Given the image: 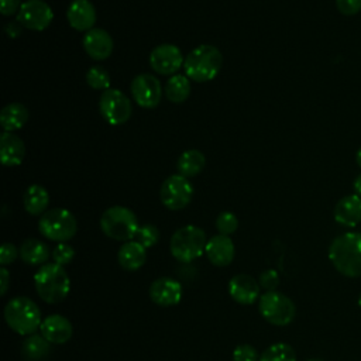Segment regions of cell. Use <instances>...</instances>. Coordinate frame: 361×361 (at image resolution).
Listing matches in <instances>:
<instances>
[{"label": "cell", "mask_w": 361, "mask_h": 361, "mask_svg": "<svg viewBox=\"0 0 361 361\" xmlns=\"http://www.w3.org/2000/svg\"><path fill=\"white\" fill-rule=\"evenodd\" d=\"M334 220L344 227H355L361 223V197L358 195H348L341 197L334 206Z\"/></svg>", "instance_id": "ffe728a7"}, {"label": "cell", "mask_w": 361, "mask_h": 361, "mask_svg": "<svg viewBox=\"0 0 361 361\" xmlns=\"http://www.w3.org/2000/svg\"><path fill=\"white\" fill-rule=\"evenodd\" d=\"M20 258L28 265H44L49 255V247L38 238H25L20 245Z\"/></svg>", "instance_id": "603a6c76"}, {"label": "cell", "mask_w": 361, "mask_h": 361, "mask_svg": "<svg viewBox=\"0 0 361 361\" xmlns=\"http://www.w3.org/2000/svg\"><path fill=\"white\" fill-rule=\"evenodd\" d=\"M66 18L73 30L89 31L96 23V8L89 0H73L66 10Z\"/></svg>", "instance_id": "d6986e66"}, {"label": "cell", "mask_w": 361, "mask_h": 361, "mask_svg": "<svg viewBox=\"0 0 361 361\" xmlns=\"http://www.w3.org/2000/svg\"><path fill=\"white\" fill-rule=\"evenodd\" d=\"M25 155V145L23 140L13 134L4 131L0 137V159L4 166H17L23 162Z\"/></svg>", "instance_id": "44dd1931"}, {"label": "cell", "mask_w": 361, "mask_h": 361, "mask_svg": "<svg viewBox=\"0 0 361 361\" xmlns=\"http://www.w3.org/2000/svg\"><path fill=\"white\" fill-rule=\"evenodd\" d=\"M207 238L204 231L193 224L178 228L169 241V250L175 259L179 262H192L199 258L206 250Z\"/></svg>", "instance_id": "8992f818"}, {"label": "cell", "mask_w": 361, "mask_h": 361, "mask_svg": "<svg viewBox=\"0 0 361 361\" xmlns=\"http://www.w3.org/2000/svg\"><path fill=\"white\" fill-rule=\"evenodd\" d=\"M223 66V55L214 45L203 44L193 48L185 58V75L193 82H209L214 79Z\"/></svg>", "instance_id": "3957f363"}, {"label": "cell", "mask_w": 361, "mask_h": 361, "mask_svg": "<svg viewBox=\"0 0 361 361\" xmlns=\"http://www.w3.org/2000/svg\"><path fill=\"white\" fill-rule=\"evenodd\" d=\"M258 310L261 316L274 326H288L296 314L295 303L278 290H269L259 296Z\"/></svg>", "instance_id": "ba28073f"}, {"label": "cell", "mask_w": 361, "mask_h": 361, "mask_svg": "<svg viewBox=\"0 0 361 361\" xmlns=\"http://www.w3.org/2000/svg\"><path fill=\"white\" fill-rule=\"evenodd\" d=\"M238 227V219L231 212H221L216 219V228L220 234L230 235L233 234Z\"/></svg>", "instance_id": "1f68e13d"}, {"label": "cell", "mask_w": 361, "mask_h": 361, "mask_svg": "<svg viewBox=\"0 0 361 361\" xmlns=\"http://www.w3.org/2000/svg\"><path fill=\"white\" fill-rule=\"evenodd\" d=\"M102 231L116 241H131L140 226L135 213L126 206H111L100 217Z\"/></svg>", "instance_id": "5b68a950"}, {"label": "cell", "mask_w": 361, "mask_h": 361, "mask_svg": "<svg viewBox=\"0 0 361 361\" xmlns=\"http://www.w3.org/2000/svg\"><path fill=\"white\" fill-rule=\"evenodd\" d=\"M4 320L17 334L31 336L39 329L42 316L32 299L27 296H16L4 306Z\"/></svg>", "instance_id": "277c9868"}, {"label": "cell", "mask_w": 361, "mask_h": 361, "mask_svg": "<svg viewBox=\"0 0 361 361\" xmlns=\"http://www.w3.org/2000/svg\"><path fill=\"white\" fill-rule=\"evenodd\" d=\"M355 161H357L358 166L361 168V147L358 148V151H357V154H355Z\"/></svg>", "instance_id": "b9f144b4"}, {"label": "cell", "mask_w": 361, "mask_h": 361, "mask_svg": "<svg viewBox=\"0 0 361 361\" xmlns=\"http://www.w3.org/2000/svg\"><path fill=\"white\" fill-rule=\"evenodd\" d=\"M86 82L92 89L96 90H107L110 89L111 85V78L109 75V72L100 66V65H94L92 66L87 72H86Z\"/></svg>", "instance_id": "f546056e"}, {"label": "cell", "mask_w": 361, "mask_h": 361, "mask_svg": "<svg viewBox=\"0 0 361 361\" xmlns=\"http://www.w3.org/2000/svg\"><path fill=\"white\" fill-rule=\"evenodd\" d=\"M307 361H323L322 358H310V360H307Z\"/></svg>", "instance_id": "7bdbcfd3"}, {"label": "cell", "mask_w": 361, "mask_h": 361, "mask_svg": "<svg viewBox=\"0 0 361 361\" xmlns=\"http://www.w3.org/2000/svg\"><path fill=\"white\" fill-rule=\"evenodd\" d=\"M18 257H20V250L14 244L4 243L0 247V264H1V267L13 264Z\"/></svg>", "instance_id": "d590c367"}, {"label": "cell", "mask_w": 361, "mask_h": 361, "mask_svg": "<svg viewBox=\"0 0 361 361\" xmlns=\"http://www.w3.org/2000/svg\"><path fill=\"white\" fill-rule=\"evenodd\" d=\"M28 120V110L21 103H8L0 111V124L4 131L13 133L24 127Z\"/></svg>", "instance_id": "d4e9b609"}, {"label": "cell", "mask_w": 361, "mask_h": 361, "mask_svg": "<svg viewBox=\"0 0 361 361\" xmlns=\"http://www.w3.org/2000/svg\"><path fill=\"white\" fill-rule=\"evenodd\" d=\"M54 20V11L44 0H27L21 4L16 21L24 28L44 31Z\"/></svg>", "instance_id": "8fae6325"}, {"label": "cell", "mask_w": 361, "mask_h": 361, "mask_svg": "<svg viewBox=\"0 0 361 361\" xmlns=\"http://www.w3.org/2000/svg\"><path fill=\"white\" fill-rule=\"evenodd\" d=\"M99 110L109 124L120 126L131 117L133 106L130 99L121 90L110 87L100 96Z\"/></svg>", "instance_id": "30bf717a"}, {"label": "cell", "mask_w": 361, "mask_h": 361, "mask_svg": "<svg viewBox=\"0 0 361 361\" xmlns=\"http://www.w3.org/2000/svg\"><path fill=\"white\" fill-rule=\"evenodd\" d=\"M23 204L27 213L32 216H39L47 212L49 204L48 190L41 185H30L23 196Z\"/></svg>", "instance_id": "cb8c5ba5"}, {"label": "cell", "mask_w": 361, "mask_h": 361, "mask_svg": "<svg viewBox=\"0 0 361 361\" xmlns=\"http://www.w3.org/2000/svg\"><path fill=\"white\" fill-rule=\"evenodd\" d=\"M358 306H360V309H361V293H360V296H358Z\"/></svg>", "instance_id": "ee69618b"}, {"label": "cell", "mask_w": 361, "mask_h": 361, "mask_svg": "<svg viewBox=\"0 0 361 361\" xmlns=\"http://www.w3.org/2000/svg\"><path fill=\"white\" fill-rule=\"evenodd\" d=\"M258 361H296V353L288 343H275L262 351Z\"/></svg>", "instance_id": "f1b7e54d"}, {"label": "cell", "mask_w": 361, "mask_h": 361, "mask_svg": "<svg viewBox=\"0 0 361 361\" xmlns=\"http://www.w3.org/2000/svg\"><path fill=\"white\" fill-rule=\"evenodd\" d=\"M149 298L158 306H175L182 299V285L179 281L169 276L157 278L149 285Z\"/></svg>", "instance_id": "5bb4252c"}, {"label": "cell", "mask_w": 361, "mask_h": 361, "mask_svg": "<svg viewBox=\"0 0 361 361\" xmlns=\"http://www.w3.org/2000/svg\"><path fill=\"white\" fill-rule=\"evenodd\" d=\"M39 331L51 344H63L71 340L73 334V327L65 316L49 314L42 320Z\"/></svg>", "instance_id": "ac0fdd59"}, {"label": "cell", "mask_w": 361, "mask_h": 361, "mask_svg": "<svg viewBox=\"0 0 361 361\" xmlns=\"http://www.w3.org/2000/svg\"><path fill=\"white\" fill-rule=\"evenodd\" d=\"M118 264L126 271H137L140 269L147 261V248L142 247L138 241L131 240L124 243L117 254Z\"/></svg>", "instance_id": "7402d4cb"}, {"label": "cell", "mask_w": 361, "mask_h": 361, "mask_svg": "<svg viewBox=\"0 0 361 361\" xmlns=\"http://www.w3.org/2000/svg\"><path fill=\"white\" fill-rule=\"evenodd\" d=\"M258 283L261 288H264L267 292L269 290H275L279 285V275L275 269L269 268V269H264L261 274H259V278H258Z\"/></svg>", "instance_id": "e575fe53"}, {"label": "cell", "mask_w": 361, "mask_h": 361, "mask_svg": "<svg viewBox=\"0 0 361 361\" xmlns=\"http://www.w3.org/2000/svg\"><path fill=\"white\" fill-rule=\"evenodd\" d=\"M190 79L186 75H172L165 85V96L172 103H183L190 94Z\"/></svg>", "instance_id": "83f0119b"}, {"label": "cell", "mask_w": 361, "mask_h": 361, "mask_svg": "<svg viewBox=\"0 0 361 361\" xmlns=\"http://www.w3.org/2000/svg\"><path fill=\"white\" fill-rule=\"evenodd\" d=\"M113 38L103 28H92L83 37V49L94 61L107 59L113 52Z\"/></svg>", "instance_id": "2e32d148"}, {"label": "cell", "mask_w": 361, "mask_h": 361, "mask_svg": "<svg viewBox=\"0 0 361 361\" xmlns=\"http://www.w3.org/2000/svg\"><path fill=\"white\" fill-rule=\"evenodd\" d=\"M329 259L344 276H361V233L351 231L336 237L329 247Z\"/></svg>", "instance_id": "6da1fadb"}, {"label": "cell", "mask_w": 361, "mask_h": 361, "mask_svg": "<svg viewBox=\"0 0 361 361\" xmlns=\"http://www.w3.org/2000/svg\"><path fill=\"white\" fill-rule=\"evenodd\" d=\"M73 257H75V250L68 243H58L56 247L52 250L54 262H56L62 267L66 264H71Z\"/></svg>", "instance_id": "d6a6232c"}, {"label": "cell", "mask_w": 361, "mask_h": 361, "mask_svg": "<svg viewBox=\"0 0 361 361\" xmlns=\"http://www.w3.org/2000/svg\"><path fill=\"white\" fill-rule=\"evenodd\" d=\"M353 188H354V192L355 195H358L361 197V173L354 179V183H353Z\"/></svg>", "instance_id": "60d3db41"}, {"label": "cell", "mask_w": 361, "mask_h": 361, "mask_svg": "<svg viewBox=\"0 0 361 361\" xmlns=\"http://www.w3.org/2000/svg\"><path fill=\"white\" fill-rule=\"evenodd\" d=\"M131 94L142 109H154L162 97L161 82L151 73H140L131 82Z\"/></svg>", "instance_id": "7c38bea8"}, {"label": "cell", "mask_w": 361, "mask_h": 361, "mask_svg": "<svg viewBox=\"0 0 361 361\" xmlns=\"http://www.w3.org/2000/svg\"><path fill=\"white\" fill-rule=\"evenodd\" d=\"M204 254L207 259L216 267H227L234 259L235 248L234 243L228 235L217 234L207 240Z\"/></svg>", "instance_id": "e0dca14e"}, {"label": "cell", "mask_w": 361, "mask_h": 361, "mask_svg": "<svg viewBox=\"0 0 361 361\" xmlns=\"http://www.w3.org/2000/svg\"><path fill=\"white\" fill-rule=\"evenodd\" d=\"M135 241H138L142 247L149 248L154 247L158 240H159V230L154 224H144L140 226L137 234H135Z\"/></svg>", "instance_id": "4dcf8cb0"}, {"label": "cell", "mask_w": 361, "mask_h": 361, "mask_svg": "<svg viewBox=\"0 0 361 361\" xmlns=\"http://www.w3.org/2000/svg\"><path fill=\"white\" fill-rule=\"evenodd\" d=\"M259 283L247 274H237L228 281V293L238 305H252L259 299Z\"/></svg>", "instance_id": "9a60e30c"}, {"label": "cell", "mask_w": 361, "mask_h": 361, "mask_svg": "<svg viewBox=\"0 0 361 361\" xmlns=\"http://www.w3.org/2000/svg\"><path fill=\"white\" fill-rule=\"evenodd\" d=\"M51 351V343L42 334H31L21 344V355L25 361H41Z\"/></svg>", "instance_id": "484cf974"}, {"label": "cell", "mask_w": 361, "mask_h": 361, "mask_svg": "<svg viewBox=\"0 0 361 361\" xmlns=\"http://www.w3.org/2000/svg\"><path fill=\"white\" fill-rule=\"evenodd\" d=\"M38 230L51 241L66 243L76 235L78 221L69 210L63 207H54L41 214L38 220Z\"/></svg>", "instance_id": "52a82bcc"}, {"label": "cell", "mask_w": 361, "mask_h": 361, "mask_svg": "<svg viewBox=\"0 0 361 361\" xmlns=\"http://www.w3.org/2000/svg\"><path fill=\"white\" fill-rule=\"evenodd\" d=\"M336 7L343 16H354L361 10V0H336Z\"/></svg>", "instance_id": "8d00e7d4"}, {"label": "cell", "mask_w": 361, "mask_h": 361, "mask_svg": "<svg viewBox=\"0 0 361 361\" xmlns=\"http://www.w3.org/2000/svg\"><path fill=\"white\" fill-rule=\"evenodd\" d=\"M193 196V186L180 173L168 176L159 189L161 203L169 210H180L189 204Z\"/></svg>", "instance_id": "9c48e42d"}, {"label": "cell", "mask_w": 361, "mask_h": 361, "mask_svg": "<svg viewBox=\"0 0 361 361\" xmlns=\"http://www.w3.org/2000/svg\"><path fill=\"white\" fill-rule=\"evenodd\" d=\"M206 165V158L199 149H186L178 158V172L185 178L199 175Z\"/></svg>", "instance_id": "4316f807"}, {"label": "cell", "mask_w": 361, "mask_h": 361, "mask_svg": "<svg viewBox=\"0 0 361 361\" xmlns=\"http://www.w3.org/2000/svg\"><path fill=\"white\" fill-rule=\"evenodd\" d=\"M21 4L20 0H0V11L3 16H13L18 13Z\"/></svg>", "instance_id": "74e56055"}, {"label": "cell", "mask_w": 361, "mask_h": 361, "mask_svg": "<svg viewBox=\"0 0 361 361\" xmlns=\"http://www.w3.org/2000/svg\"><path fill=\"white\" fill-rule=\"evenodd\" d=\"M21 28H23V25H21L18 21L8 23V24L6 25V32H7V35H8V37L16 38V37H18V35H20Z\"/></svg>", "instance_id": "ab89813d"}, {"label": "cell", "mask_w": 361, "mask_h": 361, "mask_svg": "<svg viewBox=\"0 0 361 361\" xmlns=\"http://www.w3.org/2000/svg\"><path fill=\"white\" fill-rule=\"evenodd\" d=\"M38 296L49 305L62 302L71 290V279L65 268L56 262H47L34 275Z\"/></svg>", "instance_id": "7a4b0ae2"}, {"label": "cell", "mask_w": 361, "mask_h": 361, "mask_svg": "<svg viewBox=\"0 0 361 361\" xmlns=\"http://www.w3.org/2000/svg\"><path fill=\"white\" fill-rule=\"evenodd\" d=\"M258 351L251 344H240L233 351V361H258Z\"/></svg>", "instance_id": "836d02e7"}, {"label": "cell", "mask_w": 361, "mask_h": 361, "mask_svg": "<svg viewBox=\"0 0 361 361\" xmlns=\"http://www.w3.org/2000/svg\"><path fill=\"white\" fill-rule=\"evenodd\" d=\"M183 55L173 44H161L149 54V65L159 75H173L183 66Z\"/></svg>", "instance_id": "4fadbf2b"}, {"label": "cell", "mask_w": 361, "mask_h": 361, "mask_svg": "<svg viewBox=\"0 0 361 361\" xmlns=\"http://www.w3.org/2000/svg\"><path fill=\"white\" fill-rule=\"evenodd\" d=\"M8 286H10V272L4 267H1L0 268V293L6 295L8 290Z\"/></svg>", "instance_id": "f35d334b"}]
</instances>
